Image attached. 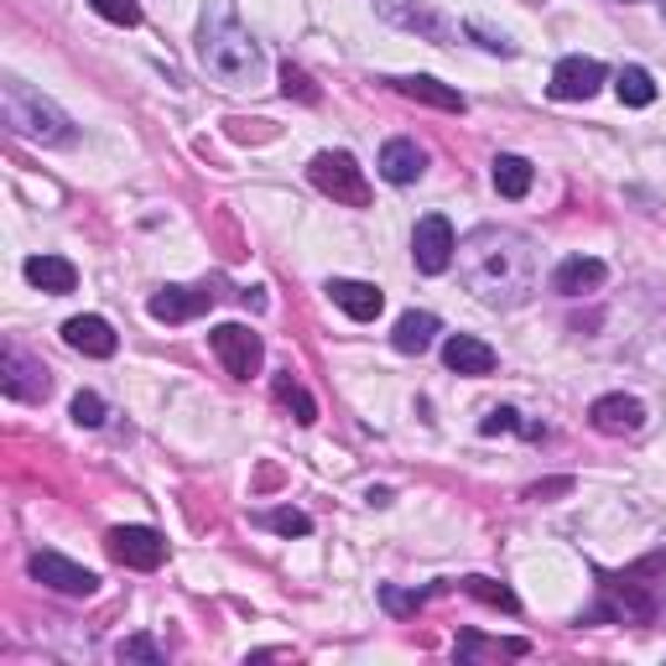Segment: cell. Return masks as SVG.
I'll return each mask as SVG.
<instances>
[{
	"mask_svg": "<svg viewBox=\"0 0 666 666\" xmlns=\"http://www.w3.org/2000/svg\"><path fill=\"white\" fill-rule=\"evenodd\" d=\"M459 276L474 297L495 303V308H515L536 291V245L515 229L484 224L459 245Z\"/></svg>",
	"mask_w": 666,
	"mask_h": 666,
	"instance_id": "6da1fadb",
	"label": "cell"
},
{
	"mask_svg": "<svg viewBox=\"0 0 666 666\" xmlns=\"http://www.w3.org/2000/svg\"><path fill=\"white\" fill-rule=\"evenodd\" d=\"M0 115H6V125H11L21 141H32V146H69L73 141V120L52 100H42L32 84H21V79H6V84H0Z\"/></svg>",
	"mask_w": 666,
	"mask_h": 666,
	"instance_id": "7a4b0ae2",
	"label": "cell"
},
{
	"mask_svg": "<svg viewBox=\"0 0 666 666\" xmlns=\"http://www.w3.org/2000/svg\"><path fill=\"white\" fill-rule=\"evenodd\" d=\"M198 52H204V69L229 89H245L260 79V48L235 21H208L198 37Z\"/></svg>",
	"mask_w": 666,
	"mask_h": 666,
	"instance_id": "3957f363",
	"label": "cell"
},
{
	"mask_svg": "<svg viewBox=\"0 0 666 666\" xmlns=\"http://www.w3.org/2000/svg\"><path fill=\"white\" fill-rule=\"evenodd\" d=\"M666 557L662 552H650L646 563L625 567V573H604V604L594 609V619H625V625H646V619H656V594H650V573H662Z\"/></svg>",
	"mask_w": 666,
	"mask_h": 666,
	"instance_id": "277c9868",
	"label": "cell"
},
{
	"mask_svg": "<svg viewBox=\"0 0 666 666\" xmlns=\"http://www.w3.org/2000/svg\"><path fill=\"white\" fill-rule=\"evenodd\" d=\"M308 177H312V188L328 193L334 204H349V208L370 204V183H365V172H359V162L349 152H318Z\"/></svg>",
	"mask_w": 666,
	"mask_h": 666,
	"instance_id": "5b68a950",
	"label": "cell"
},
{
	"mask_svg": "<svg viewBox=\"0 0 666 666\" xmlns=\"http://www.w3.org/2000/svg\"><path fill=\"white\" fill-rule=\"evenodd\" d=\"M208 344H214L219 365L235 380H250L260 370V359H266V344H260V334H256V328H245V324H219L214 334H208Z\"/></svg>",
	"mask_w": 666,
	"mask_h": 666,
	"instance_id": "8992f818",
	"label": "cell"
},
{
	"mask_svg": "<svg viewBox=\"0 0 666 666\" xmlns=\"http://www.w3.org/2000/svg\"><path fill=\"white\" fill-rule=\"evenodd\" d=\"M459 256V239H453V224L443 214H428V219L417 224V235H411V260H417V271L428 276H443Z\"/></svg>",
	"mask_w": 666,
	"mask_h": 666,
	"instance_id": "52a82bcc",
	"label": "cell"
},
{
	"mask_svg": "<svg viewBox=\"0 0 666 666\" xmlns=\"http://www.w3.org/2000/svg\"><path fill=\"white\" fill-rule=\"evenodd\" d=\"M110 557L136 567V573H152V567H162V557H167V542H162V531H152V526H115L110 531Z\"/></svg>",
	"mask_w": 666,
	"mask_h": 666,
	"instance_id": "ba28073f",
	"label": "cell"
},
{
	"mask_svg": "<svg viewBox=\"0 0 666 666\" xmlns=\"http://www.w3.org/2000/svg\"><path fill=\"white\" fill-rule=\"evenodd\" d=\"M37 583H48L52 594H73V598H89L100 588V578L89 573V567L69 563V557H58V552H32V563H27Z\"/></svg>",
	"mask_w": 666,
	"mask_h": 666,
	"instance_id": "9c48e42d",
	"label": "cell"
},
{
	"mask_svg": "<svg viewBox=\"0 0 666 666\" xmlns=\"http://www.w3.org/2000/svg\"><path fill=\"white\" fill-rule=\"evenodd\" d=\"M0 386H6L11 401H42L52 380H48V370H42L37 359H27L17 344H6V355H0Z\"/></svg>",
	"mask_w": 666,
	"mask_h": 666,
	"instance_id": "30bf717a",
	"label": "cell"
},
{
	"mask_svg": "<svg viewBox=\"0 0 666 666\" xmlns=\"http://www.w3.org/2000/svg\"><path fill=\"white\" fill-rule=\"evenodd\" d=\"M604 84V63L598 58H563L552 69V100H594Z\"/></svg>",
	"mask_w": 666,
	"mask_h": 666,
	"instance_id": "8fae6325",
	"label": "cell"
},
{
	"mask_svg": "<svg viewBox=\"0 0 666 666\" xmlns=\"http://www.w3.org/2000/svg\"><path fill=\"white\" fill-rule=\"evenodd\" d=\"M588 422L598 432H609V438H631V432L646 428V407L635 396H598L594 407H588Z\"/></svg>",
	"mask_w": 666,
	"mask_h": 666,
	"instance_id": "7c38bea8",
	"label": "cell"
},
{
	"mask_svg": "<svg viewBox=\"0 0 666 666\" xmlns=\"http://www.w3.org/2000/svg\"><path fill=\"white\" fill-rule=\"evenodd\" d=\"M63 344L79 349V355H89V359H110L120 339H115V328L104 324V318L84 312V318H69V324H63Z\"/></svg>",
	"mask_w": 666,
	"mask_h": 666,
	"instance_id": "4fadbf2b",
	"label": "cell"
},
{
	"mask_svg": "<svg viewBox=\"0 0 666 666\" xmlns=\"http://www.w3.org/2000/svg\"><path fill=\"white\" fill-rule=\"evenodd\" d=\"M208 308H214V291H193V287H162L152 297L156 324H188V318H198Z\"/></svg>",
	"mask_w": 666,
	"mask_h": 666,
	"instance_id": "5bb4252c",
	"label": "cell"
},
{
	"mask_svg": "<svg viewBox=\"0 0 666 666\" xmlns=\"http://www.w3.org/2000/svg\"><path fill=\"white\" fill-rule=\"evenodd\" d=\"M328 297H334V308H344L355 324H376L380 308H386V297H380V287H370V281H328Z\"/></svg>",
	"mask_w": 666,
	"mask_h": 666,
	"instance_id": "9a60e30c",
	"label": "cell"
},
{
	"mask_svg": "<svg viewBox=\"0 0 666 666\" xmlns=\"http://www.w3.org/2000/svg\"><path fill=\"white\" fill-rule=\"evenodd\" d=\"M443 365L459 370V376H490V370H495V349L484 339H474V334H453V339L443 344Z\"/></svg>",
	"mask_w": 666,
	"mask_h": 666,
	"instance_id": "2e32d148",
	"label": "cell"
},
{
	"mask_svg": "<svg viewBox=\"0 0 666 666\" xmlns=\"http://www.w3.org/2000/svg\"><path fill=\"white\" fill-rule=\"evenodd\" d=\"M422 167H428V152H422L417 141H407V136L386 141V152H380V177H386V183H417Z\"/></svg>",
	"mask_w": 666,
	"mask_h": 666,
	"instance_id": "e0dca14e",
	"label": "cell"
},
{
	"mask_svg": "<svg viewBox=\"0 0 666 666\" xmlns=\"http://www.w3.org/2000/svg\"><path fill=\"white\" fill-rule=\"evenodd\" d=\"M604 276H609V266L594 256H567L557 271H552V287L563 291V297H583V291L604 287Z\"/></svg>",
	"mask_w": 666,
	"mask_h": 666,
	"instance_id": "ac0fdd59",
	"label": "cell"
},
{
	"mask_svg": "<svg viewBox=\"0 0 666 666\" xmlns=\"http://www.w3.org/2000/svg\"><path fill=\"white\" fill-rule=\"evenodd\" d=\"M27 281H32L37 291L63 297V291L79 287V271H73V260H63V256H32L27 260Z\"/></svg>",
	"mask_w": 666,
	"mask_h": 666,
	"instance_id": "d6986e66",
	"label": "cell"
},
{
	"mask_svg": "<svg viewBox=\"0 0 666 666\" xmlns=\"http://www.w3.org/2000/svg\"><path fill=\"white\" fill-rule=\"evenodd\" d=\"M396 84V94H407V100H417V104H438V110H453V115H463L469 110V100H463L459 89H448V84H438V79H391Z\"/></svg>",
	"mask_w": 666,
	"mask_h": 666,
	"instance_id": "ffe728a7",
	"label": "cell"
},
{
	"mask_svg": "<svg viewBox=\"0 0 666 666\" xmlns=\"http://www.w3.org/2000/svg\"><path fill=\"white\" fill-rule=\"evenodd\" d=\"M376 6L396 21V27H407V32H422V37H432V42H443L448 37V27L432 17L428 6H411V0H376Z\"/></svg>",
	"mask_w": 666,
	"mask_h": 666,
	"instance_id": "44dd1931",
	"label": "cell"
},
{
	"mask_svg": "<svg viewBox=\"0 0 666 666\" xmlns=\"http://www.w3.org/2000/svg\"><path fill=\"white\" fill-rule=\"evenodd\" d=\"M443 328H438V318L432 312H407L401 324H396L391 344L401 349V355H422V349H432V339H438Z\"/></svg>",
	"mask_w": 666,
	"mask_h": 666,
	"instance_id": "7402d4cb",
	"label": "cell"
},
{
	"mask_svg": "<svg viewBox=\"0 0 666 666\" xmlns=\"http://www.w3.org/2000/svg\"><path fill=\"white\" fill-rule=\"evenodd\" d=\"M271 391H276V401H281V407H287L291 417L303 422V428H312V422H318V401H312L308 386L291 376V370H287V376H276V380H271Z\"/></svg>",
	"mask_w": 666,
	"mask_h": 666,
	"instance_id": "603a6c76",
	"label": "cell"
},
{
	"mask_svg": "<svg viewBox=\"0 0 666 666\" xmlns=\"http://www.w3.org/2000/svg\"><path fill=\"white\" fill-rule=\"evenodd\" d=\"M531 162L526 156H495V188H500V198H526L531 193Z\"/></svg>",
	"mask_w": 666,
	"mask_h": 666,
	"instance_id": "cb8c5ba5",
	"label": "cell"
},
{
	"mask_svg": "<svg viewBox=\"0 0 666 666\" xmlns=\"http://www.w3.org/2000/svg\"><path fill=\"white\" fill-rule=\"evenodd\" d=\"M463 594H474L479 604H490V609H505V615H515V609H521V598H515L505 583H495V578H463Z\"/></svg>",
	"mask_w": 666,
	"mask_h": 666,
	"instance_id": "d4e9b609",
	"label": "cell"
},
{
	"mask_svg": "<svg viewBox=\"0 0 666 666\" xmlns=\"http://www.w3.org/2000/svg\"><path fill=\"white\" fill-rule=\"evenodd\" d=\"M619 100L631 104V110H646L650 100H656V84H650V73L646 69H619Z\"/></svg>",
	"mask_w": 666,
	"mask_h": 666,
	"instance_id": "484cf974",
	"label": "cell"
},
{
	"mask_svg": "<svg viewBox=\"0 0 666 666\" xmlns=\"http://www.w3.org/2000/svg\"><path fill=\"white\" fill-rule=\"evenodd\" d=\"M479 650H500V656H526V641H479L474 631L459 635V656L469 662V656H479Z\"/></svg>",
	"mask_w": 666,
	"mask_h": 666,
	"instance_id": "4316f807",
	"label": "cell"
},
{
	"mask_svg": "<svg viewBox=\"0 0 666 666\" xmlns=\"http://www.w3.org/2000/svg\"><path fill=\"white\" fill-rule=\"evenodd\" d=\"M428 598H432V588H428V594H407V588H396V583H386V588H380V604H386L391 615H417Z\"/></svg>",
	"mask_w": 666,
	"mask_h": 666,
	"instance_id": "83f0119b",
	"label": "cell"
},
{
	"mask_svg": "<svg viewBox=\"0 0 666 666\" xmlns=\"http://www.w3.org/2000/svg\"><path fill=\"white\" fill-rule=\"evenodd\" d=\"M104 21H115V27H141V6L136 0H89Z\"/></svg>",
	"mask_w": 666,
	"mask_h": 666,
	"instance_id": "f1b7e54d",
	"label": "cell"
},
{
	"mask_svg": "<svg viewBox=\"0 0 666 666\" xmlns=\"http://www.w3.org/2000/svg\"><path fill=\"white\" fill-rule=\"evenodd\" d=\"M281 94H287V100H303V104H318V89H312V79L303 69H281Z\"/></svg>",
	"mask_w": 666,
	"mask_h": 666,
	"instance_id": "f546056e",
	"label": "cell"
},
{
	"mask_svg": "<svg viewBox=\"0 0 666 666\" xmlns=\"http://www.w3.org/2000/svg\"><path fill=\"white\" fill-rule=\"evenodd\" d=\"M266 526L271 531H281V536H308L312 531V521L303 511H291V505H281V511H271L266 515Z\"/></svg>",
	"mask_w": 666,
	"mask_h": 666,
	"instance_id": "4dcf8cb0",
	"label": "cell"
},
{
	"mask_svg": "<svg viewBox=\"0 0 666 666\" xmlns=\"http://www.w3.org/2000/svg\"><path fill=\"white\" fill-rule=\"evenodd\" d=\"M479 432H484V438H495V432H531V438H536V428H521V417H515L511 407H495L479 422Z\"/></svg>",
	"mask_w": 666,
	"mask_h": 666,
	"instance_id": "1f68e13d",
	"label": "cell"
},
{
	"mask_svg": "<svg viewBox=\"0 0 666 666\" xmlns=\"http://www.w3.org/2000/svg\"><path fill=\"white\" fill-rule=\"evenodd\" d=\"M73 422H79V428H100L104 422V401L94 391H79L73 396Z\"/></svg>",
	"mask_w": 666,
	"mask_h": 666,
	"instance_id": "d6a6232c",
	"label": "cell"
},
{
	"mask_svg": "<svg viewBox=\"0 0 666 666\" xmlns=\"http://www.w3.org/2000/svg\"><path fill=\"white\" fill-rule=\"evenodd\" d=\"M120 662H162V646L152 635H131V641H120Z\"/></svg>",
	"mask_w": 666,
	"mask_h": 666,
	"instance_id": "836d02e7",
	"label": "cell"
},
{
	"mask_svg": "<svg viewBox=\"0 0 666 666\" xmlns=\"http://www.w3.org/2000/svg\"><path fill=\"white\" fill-rule=\"evenodd\" d=\"M573 490V479H547V484H531L526 500H552V495H567Z\"/></svg>",
	"mask_w": 666,
	"mask_h": 666,
	"instance_id": "e575fe53",
	"label": "cell"
},
{
	"mask_svg": "<svg viewBox=\"0 0 666 666\" xmlns=\"http://www.w3.org/2000/svg\"><path fill=\"white\" fill-rule=\"evenodd\" d=\"M469 32H474V37H484V48H490V52H511V42H505V37H500V32H490V27H479V21H469Z\"/></svg>",
	"mask_w": 666,
	"mask_h": 666,
	"instance_id": "d590c367",
	"label": "cell"
}]
</instances>
